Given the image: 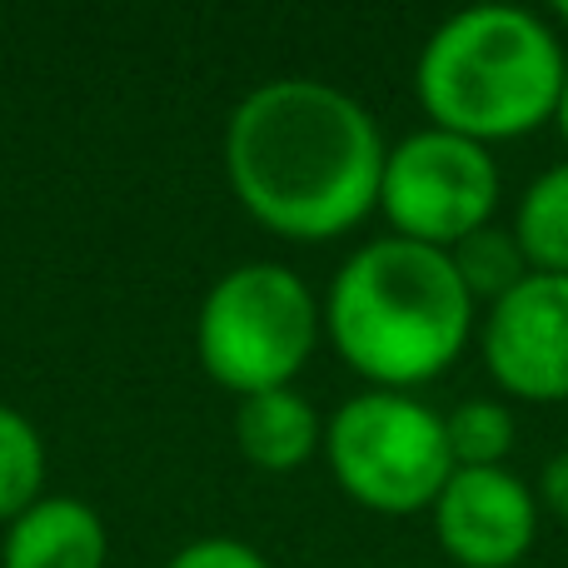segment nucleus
<instances>
[{
  "label": "nucleus",
  "instance_id": "16",
  "mask_svg": "<svg viewBox=\"0 0 568 568\" xmlns=\"http://www.w3.org/2000/svg\"><path fill=\"white\" fill-rule=\"evenodd\" d=\"M534 499H539V514H554V519L568 524V449H559V454H549V459H544Z\"/></svg>",
  "mask_w": 568,
  "mask_h": 568
},
{
  "label": "nucleus",
  "instance_id": "6",
  "mask_svg": "<svg viewBox=\"0 0 568 568\" xmlns=\"http://www.w3.org/2000/svg\"><path fill=\"white\" fill-rule=\"evenodd\" d=\"M499 195V160L479 140L424 125L384 150L379 215L399 240L454 250L474 230L494 225Z\"/></svg>",
  "mask_w": 568,
  "mask_h": 568
},
{
  "label": "nucleus",
  "instance_id": "5",
  "mask_svg": "<svg viewBox=\"0 0 568 568\" xmlns=\"http://www.w3.org/2000/svg\"><path fill=\"white\" fill-rule=\"evenodd\" d=\"M324 459L354 504L374 514H429L454 474L444 414L399 389H359L324 424Z\"/></svg>",
  "mask_w": 568,
  "mask_h": 568
},
{
  "label": "nucleus",
  "instance_id": "15",
  "mask_svg": "<svg viewBox=\"0 0 568 568\" xmlns=\"http://www.w3.org/2000/svg\"><path fill=\"white\" fill-rule=\"evenodd\" d=\"M165 568H275L255 544L230 539V534H205V539H190L185 549H175L165 559Z\"/></svg>",
  "mask_w": 568,
  "mask_h": 568
},
{
  "label": "nucleus",
  "instance_id": "1",
  "mask_svg": "<svg viewBox=\"0 0 568 568\" xmlns=\"http://www.w3.org/2000/svg\"><path fill=\"white\" fill-rule=\"evenodd\" d=\"M384 135L374 110L320 75H275L225 120V180L255 225L294 245L359 230L379 210Z\"/></svg>",
  "mask_w": 568,
  "mask_h": 568
},
{
  "label": "nucleus",
  "instance_id": "18",
  "mask_svg": "<svg viewBox=\"0 0 568 568\" xmlns=\"http://www.w3.org/2000/svg\"><path fill=\"white\" fill-rule=\"evenodd\" d=\"M554 20H559V26L568 30V0H554Z\"/></svg>",
  "mask_w": 568,
  "mask_h": 568
},
{
  "label": "nucleus",
  "instance_id": "13",
  "mask_svg": "<svg viewBox=\"0 0 568 568\" xmlns=\"http://www.w3.org/2000/svg\"><path fill=\"white\" fill-rule=\"evenodd\" d=\"M449 260H454V270H459L469 300L484 304V310L499 304L504 294L519 290V284L534 275L529 260H524V250H519V240H514V230H504V225L474 230L469 240H459V245L449 250Z\"/></svg>",
  "mask_w": 568,
  "mask_h": 568
},
{
  "label": "nucleus",
  "instance_id": "8",
  "mask_svg": "<svg viewBox=\"0 0 568 568\" xmlns=\"http://www.w3.org/2000/svg\"><path fill=\"white\" fill-rule=\"evenodd\" d=\"M439 549L459 568H519L539 539V499L509 469H454L429 504Z\"/></svg>",
  "mask_w": 568,
  "mask_h": 568
},
{
  "label": "nucleus",
  "instance_id": "3",
  "mask_svg": "<svg viewBox=\"0 0 568 568\" xmlns=\"http://www.w3.org/2000/svg\"><path fill=\"white\" fill-rule=\"evenodd\" d=\"M568 80L564 40L539 10L469 6L444 16L414 60V95L434 130L519 140L559 115Z\"/></svg>",
  "mask_w": 568,
  "mask_h": 568
},
{
  "label": "nucleus",
  "instance_id": "11",
  "mask_svg": "<svg viewBox=\"0 0 568 568\" xmlns=\"http://www.w3.org/2000/svg\"><path fill=\"white\" fill-rule=\"evenodd\" d=\"M509 230L534 275H568V160L524 185Z\"/></svg>",
  "mask_w": 568,
  "mask_h": 568
},
{
  "label": "nucleus",
  "instance_id": "14",
  "mask_svg": "<svg viewBox=\"0 0 568 568\" xmlns=\"http://www.w3.org/2000/svg\"><path fill=\"white\" fill-rule=\"evenodd\" d=\"M444 434H449L454 469H489L504 464L519 439V419L504 399H464L444 414Z\"/></svg>",
  "mask_w": 568,
  "mask_h": 568
},
{
  "label": "nucleus",
  "instance_id": "7",
  "mask_svg": "<svg viewBox=\"0 0 568 568\" xmlns=\"http://www.w3.org/2000/svg\"><path fill=\"white\" fill-rule=\"evenodd\" d=\"M479 349L489 379L524 404L568 399V275H529L484 310Z\"/></svg>",
  "mask_w": 568,
  "mask_h": 568
},
{
  "label": "nucleus",
  "instance_id": "10",
  "mask_svg": "<svg viewBox=\"0 0 568 568\" xmlns=\"http://www.w3.org/2000/svg\"><path fill=\"white\" fill-rule=\"evenodd\" d=\"M235 449L245 464L260 474H290L324 449V419L310 404V394L290 389H265L245 394L235 404Z\"/></svg>",
  "mask_w": 568,
  "mask_h": 568
},
{
  "label": "nucleus",
  "instance_id": "4",
  "mask_svg": "<svg viewBox=\"0 0 568 568\" xmlns=\"http://www.w3.org/2000/svg\"><path fill=\"white\" fill-rule=\"evenodd\" d=\"M324 304L290 265L245 260L205 290L195 314V359L235 399L290 389L314 359Z\"/></svg>",
  "mask_w": 568,
  "mask_h": 568
},
{
  "label": "nucleus",
  "instance_id": "19",
  "mask_svg": "<svg viewBox=\"0 0 568 568\" xmlns=\"http://www.w3.org/2000/svg\"><path fill=\"white\" fill-rule=\"evenodd\" d=\"M394 568H414V564H394Z\"/></svg>",
  "mask_w": 568,
  "mask_h": 568
},
{
  "label": "nucleus",
  "instance_id": "17",
  "mask_svg": "<svg viewBox=\"0 0 568 568\" xmlns=\"http://www.w3.org/2000/svg\"><path fill=\"white\" fill-rule=\"evenodd\" d=\"M554 125H559V135L568 145V80H564V95H559V115H554Z\"/></svg>",
  "mask_w": 568,
  "mask_h": 568
},
{
  "label": "nucleus",
  "instance_id": "2",
  "mask_svg": "<svg viewBox=\"0 0 568 568\" xmlns=\"http://www.w3.org/2000/svg\"><path fill=\"white\" fill-rule=\"evenodd\" d=\"M474 314L449 250L384 235L364 240L329 280L324 339L369 389L414 394L474 339Z\"/></svg>",
  "mask_w": 568,
  "mask_h": 568
},
{
  "label": "nucleus",
  "instance_id": "12",
  "mask_svg": "<svg viewBox=\"0 0 568 568\" xmlns=\"http://www.w3.org/2000/svg\"><path fill=\"white\" fill-rule=\"evenodd\" d=\"M50 454L40 429L20 409L0 404V524H16L30 504L45 499Z\"/></svg>",
  "mask_w": 568,
  "mask_h": 568
},
{
  "label": "nucleus",
  "instance_id": "9",
  "mask_svg": "<svg viewBox=\"0 0 568 568\" xmlns=\"http://www.w3.org/2000/svg\"><path fill=\"white\" fill-rule=\"evenodd\" d=\"M110 534L95 504L75 494H45L16 524H6L0 568H105Z\"/></svg>",
  "mask_w": 568,
  "mask_h": 568
}]
</instances>
